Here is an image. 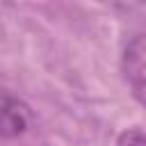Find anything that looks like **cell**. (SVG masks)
Instances as JSON below:
<instances>
[{
	"label": "cell",
	"instance_id": "obj_4",
	"mask_svg": "<svg viewBox=\"0 0 146 146\" xmlns=\"http://www.w3.org/2000/svg\"><path fill=\"white\" fill-rule=\"evenodd\" d=\"M116 146H146V139H144V130L139 125L135 128H128L119 135V141Z\"/></svg>",
	"mask_w": 146,
	"mask_h": 146
},
{
	"label": "cell",
	"instance_id": "obj_2",
	"mask_svg": "<svg viewBox=\"0 0 146 146\" xmlns=\"http://www.w3.org/2000/svg\"><path fill=\"white\" fill-rule=\"evenodd\" d=\"M32 125L30 107L14 94H0V139H16Z\"/></svg>",
	"mask_w": 146,
	"mask_h": 146
},
{
	"label": "cell",
	"instance_id": "obj_3",
	"mask_svg": "<svg viewBox=\"0 0 146 146\" xmlns=\"http://www.w3.org/2000/svg\"><path fill=\"white\" fill-rule=\"evenodd\" d=\"M98 5H103L105 9L125 16V18H137L144 14V2L146 0H96Z\"/></svg>",
	"mask_w": 146,
	"mask_h": 146
},
{
	"label": "cell",
	"instance_id": "obj_1",
	"mask_svg": "<svg viewBox=\"0 0 146 146\" xmlns=\"http://www.w3.org/2000/svg\"><path fill=\"white\" fill-rule=\"evenodd\" d=\"M144 55H146L144 34L137 32L123 43V50L119 57L121 75L125 84L130 87L132 96L137 98V103H144Z\"/></svg>",
	"mask_w": 146,
	"mask_h": 146
}]
</instances>
